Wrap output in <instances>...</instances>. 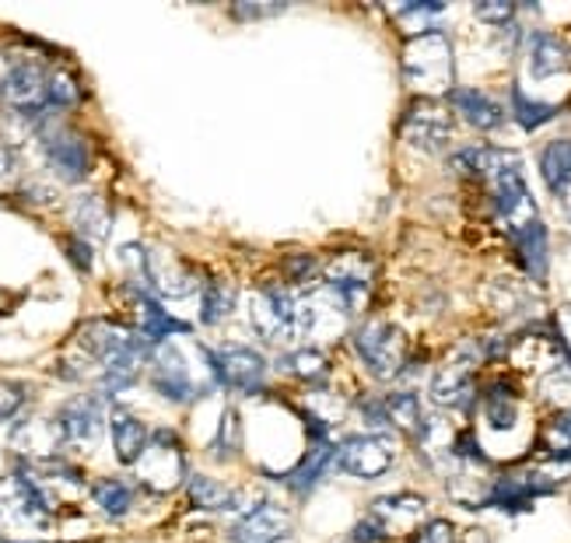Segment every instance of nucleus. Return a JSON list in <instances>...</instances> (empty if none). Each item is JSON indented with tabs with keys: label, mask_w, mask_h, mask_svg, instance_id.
Listing matches in <instances>:
<instances>
[{
	"label": "nucleus",
	"mask_w": 571,
	"mask_h": 543,
	"mask_svg": "<svg viewBox=\"0 0 571 543\" xmlns=\"http://www.w3.org/2000/svg\"><path fill=\"white\" fill-rule=\"evenodd\" d=\"M249 319H253L260 337L274 343H295L312 330L316 305L288 284H266L256 292Z\"/></svg>",
	"instance_id": "obj_1"
},
{
	"label": "nucleus",
	"mask_w": 571,
	"mask_h": 543,
	"mask_svg": "<svg viewBox=\"0 0 571 543\" xmlns=\"http://www.w3.org/2000/svg\"><path fill=\"white\" fill-rule=\"evenodd\" d=\"M403 81L410 92H418L421 99L449 95L456 81V60H453V43L449 35L432 29L414 35L403 46Z\"/></svg>",
	"instance_id": "obj_2"
},
{
	"label": "nucleus",
	"mask_w": 571,
	"mask_h": 543,
	"mask_svg": "<svg viewBox=\"0 0 571 543\" xmlns=\"http://www.w3.org/2000/svg\"><path fill=\"white\" fill-rule=\"evenodd\" d=\"M0 99L22 116H43L49 109V70L35 53L0 46Z\"/></svg>",
	"instance_id": "obj_3"
},
{
	"label": "nucleus",
	"mask_w": 571,
	"mask_h": 543,
	"mask_svg": "<svg viewBox=\"0 0 571 543\" xmlns=\"http://www.w3.org/2000/svg\"><path fill=\"white\" fill-rule=\"evenodd\" d=\"M351 351L358 354L365 372L382 378V383L407 372V337L386 319H365L354 326Z\"/></svg>",
	"instance_id": "obj_4"
},
{
	"label": "nucleus",
	"mask_w": 571,
	"mask_h": 543,
	"mask_svg": "<svg viewBox=\"0 0 571 543\" xmlns=\"http://www.w3.org/2000/svg\"><path fill=\"white\" fill-rule=\"evenodd\" d=\"M53 527V509L28 480L22 466L0 477V530L11 533H46Z\"/></svg>",
	"instance_id": "obj_5"
},
{
	"label": "nucleus",
	"mask_w": 571,
	"mask_h": 543,
	"mask_svg": "<svg viewBox=\"0 0 571 543\" xmlns=\"http://www.w3.org/2000/svg\"><path fill=\"white\" fill-rule=\"evenodd\" d=\"M372 295V260L362 252H341L323 270V298L336 313L358 316Z\"/></svg>",
	"instance_id": "obj_6"
},
{
	"label": "nucleus",
	"mask_w": 571,
	"mask_h": 543,
	"mask_svg": "<svg viewBox=\"0 0 571 543\" xmlns=\"http://www.w3.org/2000/svg\"><path fill=\"white\" fill-rule=\"evenodd\" d=\"M397 439L392 431H358L347 434V439L336 445V466L344 470L347 477L358 480H379L389 474V466L397 463Z\"/></svg>",
	"instance_id": "obj_7"
},
{
	"label": "nucleus",
	"mask_w": 571,
	"mask_h": 543,
	"mask_svg": "<svg viewBox=\"0 0 571 543\" xmlns=\"http://www.w3.org/2000/svg\"><path fill=\"white\" fill-rule=\"evenodd\" d=\"M148 365H151V386L162 393L165 400H172V404H193V400H201V396L210 393V386L201 383L196 372L190 369L186 354L175 348V343H169V340L155 343Z\"/></svg>",
	"instance_id": "obj_8"
},
{
	"label": "nucleus",
	"mask_w": 571,
	"mask_h": 543,
	"mask_svg": "<svg viewBox=\"0 0 571 543\" xmlns=\"http://www.w3.org/2000/svg\"><path fill=\"white\" fill-rule=\"evenodd\" d=\"M137 477L145 487H151L155 495H169L186 480V456H183V442L180 434L162 428L151 434L148 452L137 463Z\"/></svg>",
	"instance_id": "obj_9"
},
{
	"label": "nucleus",
	"mask_w": 571,
	"mask_h": 543,
	"mask_svg": "<svg viewBox=\"0 0 571 543\" xmlns=\"http://www.w3.org/2000/svg\"><path fill=\"white\" fill-rule=\"evenodd\" d=\"M210 369L218 389H239L245 396H256L266 383V358L245 343H218L210 348Z\"/></svg>",
	"instance_id": "obj_10"
},
{
	"label": "nucleus",
	"mask_w": 571,
	"mask_h": 543,
	"mask_svg": "<svg viewBox=\"0 0 571 543\" xmlns=\"http://www.w3.org/2000/svg\"><path fill=\"white\" fill-rule=\"evenodd\" d=\"M39 144L49 169L57 172L64 183H81V179H88V172H92V148H88V140L78 131H70V126L46 123L39 131Z\"/></svg>",
	"instance_id": "obj_11"
},
{
	"label": "nucleus",
	"mask_w": 571,
	"mask_h": 543,
	"mask_svg": "<svg viewBox=\"0 0 571 543\" xmlns=\"http://www.w3.org/2000/svg\"><path fill=\"white\" fill-rule=\"evenodd\" d=\"M57 425L64 434V449H92L105 425H110V410H105L102 393H78L57 410Z\"/></svg>",
	"instance_id": "obj_12"
},
{
	"label": "nucleus",
	"mask_w": 571,
	"mask_h": 543,
	"mask_svg": "<svg viewBox=\"0 0 571 543\" xmlns=\"http://www.w3.org/2000/svg\"><path fill=\"white\" fill-rule=\"evenodd\" d=\"M400 131L410 148L438 155L449 148V140H453V113L445 105H438L435 99H418L407 105Z\"/></svg>",
	"instance_id": "obj_13"
},
{
	"label": "nucleus",
	"mask_w": 571,
	"mask_h": 543,
	"mask_svg": "<svg viewBox=\"0 0 571 543\" xmlns=\"http://www.w3.org/2000/svg\"><path fill=\"white\" fill-rule=\"evenodd\" d=\"M480 358H484V351H477V348H459V351L435 372V378H432V400H435L438 407L470 410V404L477 400L473 369H477Z\"/></svg>",
	"instance_id": "obj_14"
},
{
	"label": "nucleus",
	"mask_w": 571,
	"mask_h": 543,
	"mask_svg": "<svg viewBox=\"0 0 571 543\" xmlns=\"http://www.w3.org/2000/svg\"><path fill=\"white\" fill-rule=\"evenodd\" d=\"M18 466H22L25 474H28V480H32L35 487H39V495L49 501V509H60V505H75V501L88 491L81 470L70 466L64 456L35 460V463L18 460Z\"/></svg>",
	"instance_id": "obj_15"
},
{
	"label": "nucleus",
	"mask_w": 571,
	"mask_h": 543,
	"mask_svg": "<svg viewBox=\"0 0 571 543\" xmlns=\"http://www.w3.org/2000/svg\"><path fill=\"white\" fill-rule=\"evenodd\" d=\"M292 527H295L292 512L281 501L263 498L236 519L228 536L231 543H281L292 536Z\"/></svg>",
	"instance_id": "obj_16"
},
{
	"label": "nucleus",
	"mask_w": 571,
	"mask_h": 543,
	"mask_svg": "<svg viewBox=\"0 0 571 543\" xmlns=\"http://www.w3.org/2000/svg\"><path fill=\"white\" fill-rule=\"evenodd\" d=\"M555 480L540 470H523V474H505L498 477L491 487H488V498L484 505L491 509H502V512H526L533 501L544 498V495H555Z\"/></svg>",
	"instance_id": "obj_17"
},
{
	"label": "nucleus",
	"mask_w": 571,
	"mask_h": 543,
	"mask_svg": "<svg viewBox=\"0 0 571 543\" xmlns=\"http://www.w3.org/2000/svg\"><path fill=\"white\" fill-rule=\"evenodd\" d=\"M424 512H427V501L421 495L397 491V495H382L372 501L368 516L386 530V536H400V533H418Z\"/></svg>",
	"instance_id": "obj_18"
},
{
	"label": "nucleus",
	"mask_w": 571,
	"mask_h": 543,
	"mask_svg": "<svg viewBox=\"0 0 571 543\" xmlns=\"http://www.w3.org/2000/svg\"><path fill=\"white\" fill-rule=\"evenodd\" d=\"M11 442L18 449V456H22L25 463H35V460L60 456L64 434H60L57 418H22L11 431Z\"/></svg>",
	"instance_id": "obj_19"
},
{
	"label": "nucleus",
	"mask_w": 571,
	"mask_h": 543,
	"mask_svg": "<svg viewBox=\"0 0 571 543\" xmlns=\"http://www.w3.org/2000/svg\"><path fill=\"white\" fill-rule=\"evenodd\" d=\"M130 295L137 305V333L145 337L151 348L155 343H165L175 333L190 337V323L169 316V309H162V302H158L151 292H145V287H130Z\"/></svg>",
	"instance_id": "obj_20"
},
{
	"label": "nucleus",
	"mask_w": 571,
	"mask_h": 543,
	"mask_svg": "<svg viewBox=\"0 0 571 543\" xmlns=\"http://www.w3.org/2000/svg\"><path fill=\"white\" fill-rule=\"evenodd\" d=\"M148 287H151V295L183 298V295L196 292L201 281H196V274L183 260L169 257V252H148Z\"/></svg>",
	"instance_id": "obj_21"
},
{
	"label": "nucleus",
	"mask_w": 571,
	"mask_h": 543,
	"mask_svg": "<svg viewBox=\"0 0 571 543\" xmlns=\"http://www.w3.org/2000/svg\"><path fill=\"white\" fill-rule=\"evenodd\" d=\"M449 105L462 123H470L480 134H491L505 123V109L498 105L488 92H480V88H453Z\"/></svg>",
	"instance_id": "obj_22"
},
{
	"label": "nucleus",
	"mask_w": 571,
	"mask_h": 543,
	"mask_svg": "<svg viewBox=\"0 0 571 543\" xmlns=\"http://www.w3.org/2000/svg\"><path fill=\"white\" fill-rule=\"evenodd\" d=\"M110 434H113L116 460H119L123 466H137L140 456L148 452V442H151V434H148L145 421H140L137 414L123 410V407L110 414Z\"/></svg>",
	"instance_id": "obj_23"
},
{
	"label": "nucleus",
	"mask_w": 571,
	"mask_h": 543,
	"mask_svg": "<svg viewBox=\"0 0 571 543\" xmlns=\"http://www.w3.org/2000/svg\"><path fill=\"white\" fill-rule=\"evenodd\" d=\"M336 445L341 442H323V445H309L306 456L298 460V466L292 470V474H284V484H288V491L306 498L312 487L327 477L330 463H336Z\"/></svg>",
	"instance_id": "obj_24"
},
{
	"label": "nucleus",
	"mask_w": 571,
	"mask_h": 543,
	"mask_svg": "<svg viewBox=\"0 0 571 543\" xmlns=\"http://www.w3.org/2000/svg\"><path fill=\"white\" fill-rule=\"evenodd\" d=\"M571 67V53L555 32H533L529 35V75L533 78H555Z\"/></svg>",
	"instance_id": "obj_25"
},
{
	"label": "nucleus",
	"mask_w": 571,
	"mask_h": 543,
	"mask_svg": "<svg viewBox=\"0 0 571 543\" xmlns=\"http://www.w3.org/2000/svg\"><path fill=\"white\" fill-rule=\"evenodd\" d=\"M70 217H75V231L81 235L84 242H102L105 235H110V207L99 193H81L75 196V204H70Z\"/></svg>",
	"instance_id": "obj_26"
},
{
	"label": "nucleus",
	"mask_w": 571,
	"mask_h": 543,
	"mask_svg": "<svg viewBox=\"0 0 571 543\" xmlns=\"http://www.w3.org/2000/svg\"><path fill=\"white\" fill-rule=\"evenodd\" d=\"M515 252H519V263L533 281H544L547 278V267H550V246H547V228L544 222H533L529 228H523L519 235H512Z\"/></svg>",
	"instance_id": "obj_27"
},
{
	"label": "nucleus",
	"mask_w": 571,
	"mask_h": 543,
	"mask_svg": "<svg viewBox=\"0 0 571 543\" xmlns=\"http://www.w3.org/2000/svg\"><path fill=\"white\" fill-rule=\"evenodd\" d=\"M277 369L301 386H319L330 375V358L316 348H292L277 358Z\"/></svg>",
	"instance_id": "obj_28"
},
{
	"label": "nucleus",
	"mask_w": 571,
	"mask_h": 543,
	"mask_svg": "<svg viewBox=\"0 0 571 543\" xmlns=\"http://www.w3.org/2000/svg\"><path fill=\"white\" fill-rule=\"evenodd\" d=\"M540 176L550 193L558 196H568V186H571V137H558L544 144L540 151Z\"/></svg>",
	"instance_id": "obj_29"
},
{
	"label": "nucleus",
	"mask_w": 571,
	"mask_h": 543,
	"mask_svg": "<svg viewBox=\"0 0 571 543\" xmlns=\"http://www.w3.org/2000/svg\"><path fill=\"white\" fill-rule=\"evenodd\" d=\"M484 418L494 431H509L519 421V393L505 378L491 383V389L484 393Z\"/></svg>",
	"instance_id": "obj_30"
},
{
	"label": "nucleus",
	"mask_w": 571,
	"mask_h": 543,
	"mask_svg": "<svg viewBox=\"0 0 571 543\" xmlns=\"http://www.w3.org/2000/svg\"><path fill=\"white\" fill-rule=\"evenodd\" d=\"M382 404H386V421L389 431H410L418 434L424 425V407H421V396L414 389H397V393H382Z\"/></svg>",
	"instance_id": "obj_31"
},
{
	"label": "nucleus",
	"mask_w": 571,
	"mask_h": 543,
	"mask_svg": "<svg viewBox=\"0 0 571 543\" xmlns=\"http://www.w3.org/2000/svg\"><path fill=\"white\" fill-rule=\"evenodd\" d=\"M186 495L196 509H204V512H228V509H236V501H239L228 484L204 477V474L186 477Z\"/></svg>",
	"instance_id": "obj_32"
},
{
	"label": "nucleus",
	"mask_w": 571,
	"mask_h": 543,
	"mask_svg": "<svg viewBox=\"0 0 571 543\" xmlns=\"http://www.w3.org/2000/svg\"><path fill=\"white\" fill-rule=\"evenodd\" d=\"M236 287L228 281H204V295H201V319L204 326H221L231 313H236Z\"/></svg>",
	"instance_id": "obj_33"
},
{
	"label": "nucleus",
	"mask_w": 571,
	"mask_h": 543,
	"mask_svg": "<svg viewBox=\"0 0 571 543\" xmlns=\"http://www.w3.org/2000/svg\"><path fill=\"white\" fill-rule=\"evenodd\" d=\"M92 498H95V505H99L102 516L123 519V516L130 512V505H134V487H130L127 480L105 477V480L92 484Z\"/></svg>",
	"instance_id": "obj_34"
},
{
	"label": "nucleus",
	"mask_w": 571,
	"mask_h": 543,
	"mask_svg": "<svg viewBox=\"0 0 571 543\" xmlns=\"http://www.w3.org/2000/svg\"><path fill=\"white\" fill-rule=\"evenodd\" d=\"M561 113L558 105H550V102H540V99H529L519 84H512V116H515V123L523 126V131H540L544 123H550Z\"/></svg>",
	"instance_id": "obj_35"
},
{
	"label": "nucleus",
	"mask_w": 571,
	"mask_h": 543,
	"mask_svg": "<svg viewBox=\"0 0 571 543\" xmlns=\"http://www.w3.org/2000/svg\"><path fill=\"white\" fill-rule=\"evenodd\" d=\"M540 449L547 452L550 460L571 463V410H558L555 418L544 425Z\"/></svg>",
	"instance_id": "obj_36"
},
{
	"label": "nucleus",
	"mask_w": 571,
	"mask_h": 543,
	"mask_svg": "<svg viewBox=\"0 0 571 543\" xmlns=\"http://www.w3.org/2000/svg\"><path fill=\"white\" fill-rule=\"evenodd\" d=\"M239 449H242V425H239V414L236 410H225V418L218 425V434H214V442H210V452L218 460H231V456H239Z\"/></svg>",
	"instance_id": "obj_37"
},
{
	"label": "nucleus",
	"mask_w": 571,
	"mask_h": 543,
	"mask_svg": "<svg viewBox=\"0 0 571 543\" xmlns=\"http://www.w3.org/2000/svg\"><path fill=\"white\" fill-rule=\"evenodd\" d=\"M281 270H284V281H288V287H298L301 292V287L319 274V260L312 257V252H288Z\"/></svg>",
	"instance_id": "obj_38"
},
{
	"label": "nucleus",
	"mask_w": 571,
	"mask_h": 543,
	"mask_svg": "<svg viewBox=\"0 0 571 543\" xmlns=\"http://www.w3.org/2000/svg\"><path fill=\"white\" fill-rule=\"evenodd\" d=\"M81 102V84L67 70H49V109H70Z\"/></svg>",
	"instance_id": "obj_39"
},
{
	"label": "nucleus",
	"mask_w": 571,
	"mask_h": 543,
	"mask_svg": "<svg viewBox=\"0 0 571 543\" xmlns=\"http://www.w3.org/2000/svg\"><path fill=\"white\" fill-rule=\"evenodd\" d=\"M28 400V386L25 383H11V378H0V421L14 418L18 410Z\"/></svg>",
	"instance_id": "obj_40"
},
{
	"label": "nucleus",
	"mask_w": 571,
	"mask_h": 543,
	"mask_svg": "<svg viewBox=\"0 0 571 543\" xmlns=\"http://www.w3.org/2000/svg\"><path fill=\"white\" fill-rule=\"evenodd\" d=\"M410 543H456V527L449 519H432V522H424Z\"/></svg>",
	"instance_id": "obj_41"
},
{
	"label": "nucleus",
	"mask_w": 571,
	"mask_h": 543,
	"mask_svg": "<svg viewBox=\"0 0 571 543\" xmlns=\"http://www.w3.org/2000/svg\"><path fill=\"white\" fill-rule=\"evenodd\" d=\"M473 14L480 18V22H488V25H498V29H505V25H512V18H515V8L512 4H477L473 8Z\"/></svg>",
	"instance_id": "obj_42"
},
{
	"label": "nucleus",
	"mask_w": 571,
	"mask_h": 543,
	"mask_svg": "<svg viewBox=\"0 0 571 543\" xmlns=\"http://www.w3.org/2000/svg\"><path fill=\"white\" fill-rule=\"evenodd\" d=\"M284 11H288L284 4H236L231 8V18H239V22H256V18H274Z\"/></svg>",
	"instance_id": "obj_43"
},
{
	"label": "nucleus",
	"mask_w": 571,
	"mask_h": 543,
	"mask_svg": "<svg viewBox=\"0 0 571 543\" xmlns=\"http://www.w3.org/2000/svg\"><path fill=\"white\" fill-rule=\"evenodd\" d=\"M64 249H67V260L75 263L78 270H84V274L92 270V242H84L81 235H75V239H67Z\"/></svg>",
	"instance_id": "obj_44"
},
{
	"label": "nucleus",
	"mask_w": 571,
	"mask_h": 543,
	"mask_svg": "<svg viewBox=\"0 0 571 543\" xmlns=\"http://www.w3.org/2000/svg\"><path fill=\"white\" fill-rule=\"evenodd\" d=\"M442 11H445V4H403V8H397L403 22H421V32H432L424 25V18H438Z\"/></svg>",
	"instance_id": "obj_45"
},
{
	"label": "nucleus",
	"mask_w": 571,
	"mask_h": 543,
	"mask_svg": "<svg viewBox=\"0 0 571 543\" xmlns=\"http://www.w3.org/2000/svg\"><path fill=\"white\" fill-rule=\"evenodd\" d=\"M382 540H386V530L372 516H365L358 527H354V543H382Z\"/></svg>",
	"instance_id": "obj_46"
},
{
	"label": "nucleus",
	"mask_w": 571,
	"mask_h": 543,
	"mask_svg": "<svg viewBox=\"0 0 571 543\" xmlns=\"http://www.w3.org/2000/svg\"><path fill=\"white\" fill-rule=\"evenodd\" d=\"M555 337L561 340L564 354L571 358V305H561L558 316H555Z\"/></svg>",
	"instance_id": "obj_47"
},
{
	"label": "nucleus",
	"mask_w": 571,
	"mask_h": 543,
	"mask_svg": "<svg viewBox=\"0 0 571 543\" xmlns=\"http://www.w3.org/2000/svg\"><path fill=\"white\" fill-rule=\"evenodd\" d=\"M14 169H18V155H14L11 144L0 140V183H4V179H11Z\"/></svg>",
	"instance_id": "obj_48"
},
{
	"label": "nucleus",
	"mask_w": 571,
	"mask_h": 543,
	"mask_svg": "<svg viewBox=\"0 0 571 543\" xmlns=\"http://www.w3.org/2000/svg\"><path fill=\"white\" fill-rule=\"evenodd\" d=\"M564 207H568V214H571V193L564 196Z\"/></svg>",
	"instance_id": "obj_49"
},
{
	"label": "nucleus",
	"mask_w": 571,
	"mask_h": 543,
	"mask_svg": "<svg viewBox=\"0 0 571 543\" xmlns=\"http://www.w3.org/2000/svg\"><path fill=\"white\" fill-rule=\"evenodd\" d=\"M0 543H11V540H0Z\"/></svg>",
	"instance_id": "obj_50"
}]
</instances>
